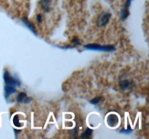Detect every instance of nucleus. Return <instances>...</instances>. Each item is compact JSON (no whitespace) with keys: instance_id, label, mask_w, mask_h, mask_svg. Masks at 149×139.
Masks as SVG:
<instances>
[{"instance_id":"obj_1","label":"nucleus","mask_w":149,"mask_h":139,"mask_svg":"<svg viewBox=\"0 0 149 139\" xmlns=\"http://www.w3.org/2000/svg\"><path fill=\"white\" fill-rule=\"evenodd\" d=\"M84 48L87 49H92V50H98L103 51V52H113L115 50V47L113 45H107V46H102L100 44L96 43H90L84 46Z\"/></svg>"},{"instance_id":"obj_2","label":"nucleus","mask_w":149,"mask_h":139,"mask_svg":"<svg viewBox=\"0 0 149 139\" xmlns=\"http://www.w3.org/2000/svg\"><path fill=\"white\" fill-rule=\"evenodd\" d=\"M3 78H4V83H5V84H7V85H11L15 87L20 86V85H21L20 81H19L18 79H17V78L12 77L10 72H9L7 70L4 71Z\"/></svg>"},{"instance_id":"obj_3","label":"nucleus","mask_w":149,"mask_h":139,"mask_svg":"<svg viewBox=\"0 0 149 139\" xmlns=\"http://www.w3.org/2000/svg\"><path fill=\"white\" fill-rule=\"evenodd\" d=\"M111 14L109 12H103L98 16L97 20V24L99 27H104L109 23Z\"/></svg>"},{"instance_id":"obj_4","label":"nucleus","mask_w":149,"mask_h":139,"mask_svg":"<svg viewBox=\"0 0 149 139\" xmlns=\"http://www.w3.org/2000/svg\"><path fill=\"white\" fill-rule=\"evenodd\" d=\"M119 123V117L116 114H111L107 117V124L110 127H116Z\"/></svg>"},{"instance_id":"obj_5","label":"nucleus","mask_w":149,"mask_h":139,"mask_svg":"<svg viewBox=\"0 0 149 139\" xmlns=\"http://www.w3.org/2000/svg\"><path fill=\"white\" fill-rule=\"evenodd\" d=\"M134 86V83L128 80H122L119 81V87L122 88L123 91H128L131 89Z\"/></svg>"},{"instance_id":"obj_6","label":"nucleus","mask_w":149,"mask_h":139,"mask_svg":"<svg viewBox=\"0 0 149 139\" xmlns=\"http://www.w3.org/2000/svg\"><path fill=\"white\" fill-rule=\"evenodd\" d=\"M15 87L13 86V85H7V84H5V86H4V96H5L6 98H7L9 96H10L12 94H15Z\"/></svg>"},{"instance_id":"obj_7","label":"nucleus","mask_w":149,"mask_h":139,"mask_svg":"<svg viewBox=\"0 0 149 139\" xmlns=\"http://www.w3.org/2000/svg\"><path fill=\"white\" fill-rule=\"evenodd\" d=\"M51 2H52V0H40V1H39L42 9L46 12H49V10H50Z\"/></svg>"},{"instance_id":"obj_8","label":"nucleus","mask_w":149,"mask_h":139,"mask_svg":"<svg viewBox=\"0 0 149 139\" xmlns=\"http://www.w3.org/2000/svg\"><path fill=\"white\" fill-rule=\"evenodd\" d=\"M22 21L23 22L24 25L28 28L30 29V30H31L33 33H34L36 35L37 34V33H36V28H35L34 25H33L31 22L29 21V20H28L26 17H24V18L22 19Z\"/></svg>"},{"instance_id":"obj_9","label":"nucleus","mask_w":149,"mask_h":139,"mask_svg":"<svg viewBox=\"0 0 149 139\" xmlns=\"http://www.w3.org/2000/svg\"><path fill=\"white\" fill-rule=\"evenodd\" d=\"M26 97H27V94L25 92H21L17 96V97H16V101L18 103H23V101L26 99Z\"/></svg>"},{"instance_id":"obj_10","label":"nucleus","mask_w":149,"mask_h":139,"mask_svg":"<svg viewBox=\"0 0 149 139\" xmlns=\"http://www.w3.org/2000/svg\"><path fill=\"white\" fill-rule=\"evenodd\" d=\"M92 133H93L92 129L87 128L85 131L84 132V133H82V135L81 136V138H89L91 137Z\"/></svg>"},{"instance_id":"obj_11","label":"nucleus","mask_w":149,"mask_h":139,"mask_svg":"<svg viewBox=\"0 0 149 139\" xmlns=\"http://www.w3.org/2000/svg\"><path fill=\"white\" fill-rule=\"evenodd\" d=\"M129 14H130V12L128 9H125V8L122 9V11H121V17H122V20H125V19L127 18Z\"/></svg>"},{"instance_id":"obj_12","label":"nucleus","mask_w":149,"mask_h":139,"mask_svg":"<svg viewBox=\"0 0 149 139\" xmlns=\"http://www.w3.org/2000/svg\"><path fill=\"white\" fill-rule=\"evenodd\" d=\"M13 123L16 127H20L22 125L21 123H20V122H19V117L17 115H15L13 117Z\"/></svg>"},{"instance_id":"obj_13","label":"nucleus","mask_w":149,"mask_h":139,"mask_svg":"<svg viewBox=\"0 0 149 139\" xmlns=\"http://www.w3.org/2000/svg\"><path fill=\"white\" fill-rule=\"evenodd\" d=\"M101 100H102L101 97L97 96V97H95V98H93V100H91V101H90V103L93 104H98L100 101H101Z\"/></svg>"},{"instance_id":"obj_14","label":"nucleus","mask_w":149,"mask_h":139,"mask_svg":"<svg viewBox=\"0 0 149 139\" xmlns=\"http://www.w3.org/2000/svg\"><path fill=\"white\" fill-rule=\"evenodd\" d=\"M72 42L75 45H80V44H81V43H80L79 40V39H77V38H74V39L72 40Z\"/></svg>"},{"instance_id":"obj_15","label":"nucleus","mask_w":149,"mask_h":139,"mask_svg":"<svg viewBox=\"0 0 149 139\" xmlns=\"http://www.w3.org/2000/svg\"><path fill=\"white\" fill-rule=\"evenodd\" d=\"M36 20L39 23H42V15L41 14H39L37 16H36Z\"/></svg>"},{"instance_id":"obj_16","label":"nucleus","mask_w":149,"mask_h":139,"mask_svg":"<svg viewBox=\"0 0 149 139\" xmlns=\"http://www.w3.org/2000/svg\"><path fill=\"white\" fill-rule=\"evenodd\" d=\"M131 131H132V130H131V128H130V127H129V128L127 129V130L126 129H123L122 130H121V132H122V133H130Z\"/></svg>"},{"instance_id":"obj_17","label":"nucleus","mask_w":149,"mask_h":139,"mask_svg":"<svg viewBox=\"0 0 149 139\" xmlns=\"http://www.w3.org/2000/svg\"><path fill=\"white\" fill-rule=\"evenodd\" d=\"M32 100L31 98H30V97H26V99L24 100V101H23V103H25V104H29V102H31Z\"/></svg>"}]
</instances>
